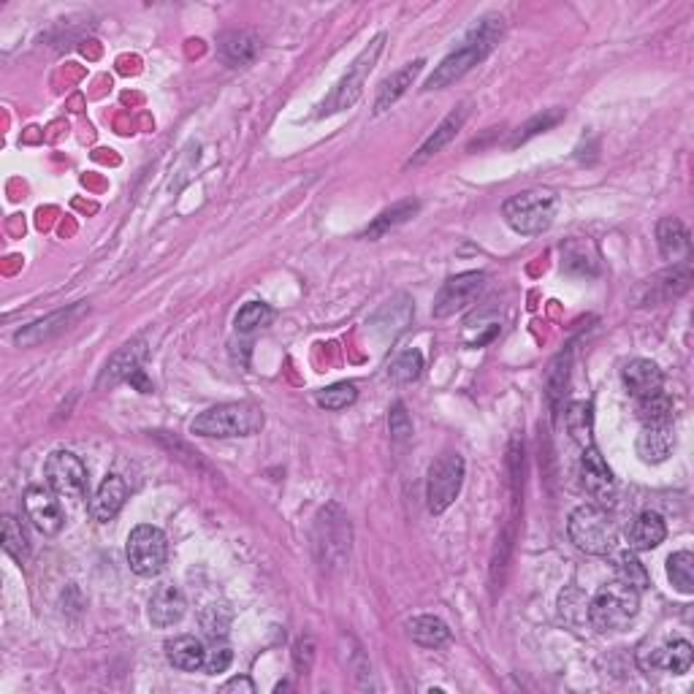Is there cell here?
<instances>
[{"label":"cell","instance_id":"1","mask_svg":"<svg viewBox=\"0 0 694 694\" xmlns=\"http://www.w3.org/2000/svg\"><path fill=\"white\" fill-rule=\"evenodd\" d=\"M502 30H505L502 17L480 19L478 25L469 30L467 38L461 41V47L453 49L451 55L445 57L440 66L434 68V74L426 79L423 90H442V87L453 85L456 79H461L469 68L478 66L480 60H486V57L494 52L499 38H502Z\"/></svg>","mask_w":694,"mask_h":694},{"label":"cell","instance_id":"2","mask_svg":"<svg viewBox=\"0 0 694 694\" xmlns=\"http://www.w3.org/2000/svg\"><path fill=\"white\" fill-rule=\"evenodd\" d=\"M640 591L621 581H610L600 586V591L591 597L586 619L600 635H613L627 627L629 621L638 616Z\"/></svg>","mask_w":694,"mask_h":694},{"label":"cell","instance_id":"3","mask_svg":"<svg viewBox=\"0 0 694 694\" xmlns=\"http://www.w3.org/2000/svg\"><path fill=\"white\" fill-rule=\"evenodd\" d=\"M263 429L261 407L250 402H228L209 407L207 413H201L196 421L190 423V432L198 437H217V440H228V437H253Z\"/></svg>","mask_w":694,"mask_h":694},{"label":"cell","instance_id":"4","mask_svg":"<svg viewBox=\"0 0 694 694\" xmlns=\"http://www.w3.org/2000/svg\"><path fill=\"white\" fill-rule=\"evenodd\" d=\"M556 209H559V198L554 190L535 188L507 198L502 204V217L516 234L537 236L554 226Z\"/></svg>","mask_w":694,"mask_h":694},{"label":"cell","instance_id":"5","mask_svg":"<svg viewBox=\"0 0 694 694\" xmlns=\"http://www.w3.org/2000/svg\"><path fill=\"white\" fill-rule=\"evenodd\" d=\"M570 543L591 556H605L616 545V524L608 516V507L581 505L575 507L567 521Z\"/></svg>","mask_w":694,"mask_h":694},{"label":"cell","instance_id":"6","mask_svg":"<svg viewBox=\"0 0 694 694\" xmlns=\"http://www.w3.org/2000/svg\"><path fill=\"white\" fill-rule=\"evenodd\" d=\"M385 41H388V36L380 33V36L372 38V41L361 49V55L353 60V66L347 68V74L342 76V79H339V85L334 87V93L326 98V104H323L320 114L345 112V109H350V106L356 104L358 98H361V93H364L366 76L372 74V68L377 66V60H380V55H383Z\"/></svg>","mask_w":694,"mask_h":694},{"label":"cell","instance_id":"7","mask_svg":"<svg viewBox=\"0 0 694 694\" xmlns=\"http://www.w3.org/2000/svg\"><path fill=\"white\" fill-rule=\"evenodd\" d=\"M464 472H467V464H464L461 453L445 451L442 456H437V461L429 467V478H426L429 513L440 516L456 502V497L461 494V486H464Z\"/></svg>","mask_w":694,"mask_h":694},{"label":"cell","instance_id":"8","mask_svg":"<svg viewBox=\"0 0 694 694\" xmlns=\"http://www.w3.org/2000/svg\"><path fill=\"white\" fill-rule=\"evenodd\" d=\"M125 554H128V564H131L133 573L141 575V578H155L169 559V540L158 526L139 524L128 535Z\"/></svg>","mask_w":694,"mask_h":694},{"label":"cell","instance_id":"9","mask_svg":"<svg viewBox=\"0 0 694 694\" xmlns=\"http://www.w3.org/2000/svg\"><path fill=\"white\" fill-rule=\"evenodd\" d=\"M44 475H47L49 488L57 497L82 499L87 491V467L79 456L71 451L49 453L47 464H44Z\"/></svg>","mask_w":694,"mask_h":694},{"label":"cell","instance_id":"10","mask_svg":"<svg viewBox=\"0 0 694 694\" xmlns=\"http://www.w3.org/2000/svg\"><path fill=\"white\" fill-rule=\"evenodd\" d=\"M486 280L488 277L483 272H464L451 277L434 299V318H451L456 312L472 307L486 288Z\"/></svg>","mask_w":694,"mask_h":694},{"label":"cell","instance_id":"11","mask_svg":"<svg viewBox=\"0 0 694 694\" xmlns=\"http://www.w3.org/2000/svg\"><path fill=\"white\" fill-rule=\"evenodd\" d=\"M581 486L594 499V505L610 507L613 499H616V478H613V472H610V467L602 459V453L594 445L583 448Z\"/></svg>","mask_w":694,"mask_h":694},{"label":"cell","instance_id":"12","mask_svg":"<svg viewBox=\"0 0 694 694\" xmlns=\"http://www.w3.org/2000/svg\"><path fill=\"white\" fill-rule=\"evenodd\" d=\"M692 285V266L689 263H673V269L657 274L640 285L635 291V301L648 307V304H665L670 299H678L681 293L689 291Z\"/></svg>","mask_w":694,"mask_h":694},{"label":"cell","instance_id":"13","mask_svg":"<svg viewBox=\"0 0 694 694\" xmlns=\"http://www.w3.org/2000/svg\"><path fill=\"white\" fill-rule=\"evenodd\" d=\"M638 662L646 673L665 670V673H673V676H684V673H689V667L694 662V648L689 640H670L665 646L640 651Z\"/></svg>","mask_w":694,"mask_h":694},{"label":"cell","instance_id":"14","mask_svg":"<svg viewBox=\"0 0 694 694\" xmlns=\"http://www.w3.org/2000/svg\"><path fill=\"white\" fill-rule=\"evenodd\" d=\"M85 310V304H76V307H68V310L52 312L47 318H41L36 320V323L25 326V329H19L17 334H14V342H17L19 347H36L41 345V342H49V339L57 337V334L71 329L76 320L82 318V312Z\"/></svg>","mask_w":694,"mask_h":694},{"label":"cell","instance_id":"15","mask_svg":"<svg viewBox=\"0 0 694 694\" xmlns=\"http://www.w3.org/2000/svg\"><path fill=\"white\" fill-rule=\"evenodd\" d=\"M22 505H25L28 521L36 526L41 535H57V532L63 529V524H66V516H63V510H60V502H57L49 491H44V488H28Z\"/></svg>","mask_w":694,"mask_h":694},{"label":"cell","instance_id":"16","mask_svg":"<svg viewBox=\"0 0 694 694\" xmlns=\"http://www.w3.org/2000/svg\"><path fill=\"white\" fill-rule=\"evenodd\" d=\"M144 358H147V347H144V342H131V345H125L120 350V353H114L112 358H109V364H106L104 375L98 377V388H112V385H120V383H133L136 377L144 372L141 366H144Z\"/></svg>","mask_w":694,"mask_h":694},{"label":"cell","instance_id":"17","mask_svg":"<svg viewBox=\"0 0 694 694\" xmlns=\"http://www.w3.org/2000/svg\"><path fill=\"white\" fill-rule=\"evenodd\" d=\"M621 380L627 385V391L635 399H643V396H651L662 391V383H665V375L654 361L648 358H632L621 369Z\"/></svg>","mask_w":694,"mask_h":694},{"label":"cell","instance_id":"18","mask_svg":"<svg viewBox=\"0 0 694 694\" xmlns=\"http://www.w3.org/2000/svg\"><path fill=\"white\" fill-rule=\"evenodd\" d=\"M638 456L646 464H659L665 461L673 448H676V429L673 423H662V426H643V432L638 434Z\"/></svg>","mask_w":694,"mask_h":694},{"label":"cell","instance_id":"19","mask_svg":"<svg viewBox=\"0 0 694 694\" xmlns=\"http://www.w3.org/2000/svg\"><path fill=\"white\" fill-rule=\"evenodd\" d=\"M467 117H469V104H461L459 109H453V112L448 114L440 125H437V131L423 141L421 150H418V155H413L410 163H413V166H421V163H426L429 158H434L442 147H448V144L456 139V133L461 131V125L467 122Z\"/></svg>","mask_w":694,"mask_h":694},{"label":"cell","instance_id":"20","mask_svg":"<svg viewBox=\"0 0 694 694\" xmlns=\"http://www.w3.org/2000/svg\"><path fill=\"white\" fill-rule=\"evenodd\" d=\"M125 499H128V483H125L120 475H114L112 472V475H106L101 488H98L93 505H90V513H93V518L98 524H109V521L122 510Z\"/></svg>","mask_w":694,"mask_h":694},{"label":"cell","instance_id":"21","mask_svg":"<svg viewBox=\"0 0 694 694\" xmlns=\"http://www.w3.org/2000/svg\"><path fill=\"white\" fill-rule=\"evenodd\" d=\"M185 608H188L185 594H182L177 586L163 583V586H158L155 594H152L150 621L155 627H171V624H177V621L185 616Z\"/></svg>","mask_w":694,"mask_h":694},{"label":"cell","instance_id":"22","mask_svg":"<svg viewBox=\"0 0 694 694\" xmlns=\"http://www.w3.org/2000/svg\"><path fill=\"white\" fill-rule=\"evenodd\" d=\"M665 537L667 526L665 521H662V516L646 510V513H640V516L632 521V526H629V551H654V548H659V545L665 543Z\"/></svg>","mask_w":694,"mask_h":694},{"label":"cell","instance_id":"23","mask_svg":"<svg viewBox=\"0 0 694 694\" xmlns=\"http://www.w3.org/2000/svg\"><path fill=\"white\" fill-rule=\"evenodd\" d=\"M657 244L662 258L670 263H684L689 258V231L678 217H662L657 226Z\"/></svg>","mask_w":694,"mask_h":694},{"label":"cell","instance_id":"24","mask_svg":"<svg viewBox=\"0 0 694 694\" xmlns=\"http://www.w3.org/2000/svg\"><path fill=\"white\" fill-rule=\"evenodd\" d=\"M423 66H426L423 60H413V63H407L404 68H399L396 74L383 79V85H380V93H377V101H375V114H383L385 109H391V106H394L396 101L410 90V87H413V82L418 79Z\"/></svg>","mask_w":694,"mask_h":694},{"label":"cell","instance_id":"25","mask_svg":"<svg viewBox=\"0 0 694 694\" xmlns=\"http://www.w3.org/2000/svg\"><path fill=\"white\" fill-rule=\"evenodd\" d=\"M166 659L182 673H196L204 667L207 651L196 635H177V638L166 640Z\"/></svg>","mask_w":694,"mask_h":694},{"label":"cell","instance_id":"26","mask_svg":"<svg viewBox=\"0 0 694 694\" xmlns=\"http://www.w3.org/2000/svg\"><path fill=\"white\" fill-rule=\"evenodd\" d=\"M407 632L423 648H440L451 640V629L437 616H415L407 621Z\"/></svg>","mask_w":694,"mask_h":694},{"label":"cell","instance_id":"27","mask_svg":"<svg viewBox=\"0 0 694 694\" xmlns=\"http://www.w3.org/2000/svg\"><path fill=\"white\" fill-rule=\"evenodd\" d=\"M220 52L231 66H247L258 55V38L247 30H231L220 38Z\"/></svg>","mask_w":694,"mask_h":694},{"label":"cell","instance_id":"28","mask_svg":"<svg viewBox=\"0 0 694 694\" xmlns=\"http://www.w3.org/2000/svg\"><path fill=\"white\" fill-rule=\"evenodd\" d=\"M418 201H413V198H407V201H399V204H394L391 209H385L383 215L375 217V223L366 228L364 231V239H380V236H385L388 231H394V228L404 226L410 217L418 212Z\"/></svg>","mask_w":694,"mask_h":694},{"label":"cell","instance_id":"29","mask_svg":"<svg viewBox=\"0 0 694 694\" xmlns=\"http://www.w3.org/2000/svg\"><path fill=\"white\" fill-rule=\"evenodd\" d=\"M638 418L643 426H662V423H673V399L665 391L643 396L638 399Z\"/></svg>","mask_w":694,"mask_h":694},{"label":"cell","instance_id":"30","mask_svg":"<svg viewBox=\"0 0 694 694\" xmlns=\"http://www.w3.org/2000/svg\"><path fill=\"white\" fill-rule=\"evenodd\" d=\"M564 423H567V432L573 434V440L581 445V448H589L591 445V426H594V415H591L589 402H573L564 413Z\"/></svg>","mask_w":694,"mask_h":694},{"label":"cell","instance_id":"31","mask_svg":"<svg viewBox=\"0 0 694 694\" xmlns=\"http://www.w3.org/2000/svg\"><path fill=\"white\" fill-rule=\"evenodd\" d=\"M667 578L681 594H694V556L689 551H676L667 559Z\"/></svg>","mask_w":694,"mask_h":694},{"label":"cell","instance_id":"32","mask_svg":"<svg viewBox=\"0 0 694 694\" xmlns=\"http://www.w3.org/2000/svg\"><path fill=\"white\" fill-rule=\"evenodd\" d=\"M272 318H274V312L269 304H263V301H250V304H244L242 310L236 312L234 326L239 334H253V331L269 326Z\"/></svg>","mask_w":694,"mask_h":694},{"label":"cell","instance_id":"33","mask_svg":"<svg viewBox=\"0 0 694 694\" xmlns=\"http://www.w3.org/2000/svg\"><path fill=\"white\" fill-rule=\"evenodd\" d=\"M616 581L627 583V586H632V589H648V570L640 564V559L635 554H629V551H624V554L616 556Z\"/></svg>","mask_w":694,"mask_h":694},{"label":"cell","instance_id":"34","mask_svg":"<svg viewBox=\"0 0 694 694\" xmlns=\"http://www.w3.org/2000/svg\"><path fill=\"white\" fill-rule=\"evenodd\" d=\"M564 120V109H551V112H543V114H535L532 120L524 122L521 128H518L516 133H513V139H510V147H518V144H524V141L535 139V136H540V133L551 131L556 122Z\"/></svg>","mask_w":694,"mask_h":694},{"label":"cell","instance_id":"35","mask_svg":"<svg viewBox=\"0 0 694 694\" xmlns=\"http://www.w3.org/2000/svg\"><path fill=\"white\" fill-rule=\"evenodd\" d=\"M356 399H358V391L353 383H334L315 394V402H318L323 410H331V413L347 410V407L356 402Z\"/></svg>","mask_w":694,"mask_h":694},{"label":"cell","instance_id":"36","mask_svg":"<svg viewBox=\"0 0 694 694\" xmlns=\"http://www.w3.org/2000/svg\"><path fill=\"white\" fill-rule=\"evenodd\" d=\"M567 380H570V350L556 358L554 366H551V372H548V402H551L554 415L559 413V407H562V396H564V388H567Z\"/></svg>","mask_w":694,"mask_h":694},{"label":"cell","instance_id":"37","mask_svg":"<svg viewBox=\"0 0 694 694\" xmlns=\"http://www.w3.org/2000/svg\"><path fill=\"white\" fill-rule=\"evenodd\" d=\"M3 548L17 562H25L30 554L28 535H25V529H22V524L14 516L3 518Z\"/></svg>","mask_w":694,"mask_h":694},{"label":"cell","instance_id":"38","mask_svg":"<svg viewBox=\"0 0 694 694\" xmlns=\"http://www.w3.org/2000/svg\"><path fill=\"white\" fill-rule=\"evenodd\" d=\"M423 372V356L418 350H404L388 364V375L394 383H413Z\"/></svg>","mask_w":694,"mask_h":694},{"label":"cell","instance_id":"39","mask_svg":"<svg viewBox=\"0 0 694 694\" xmlns=\"http://www.w3.org/2000/svg\"><path fill=\"white\" fill-rule=\"evenodd\" d=\"M586 250H589V244L586 242H567L564 244L562 247L564 269H567V272H578V274L597 272V261H589V258H586Z\"/></svg>","mask_w":694,"mask_h":694},{"label":"cell","instance_id":"40","mask_svg":"<svg viewBox=\"0 0 694 694\" xmlns=\"http://www.w3.org/2000/svg\"><path fill=\"white\" fill-rule=\"evenodd\" d=\"M201 627L209 638H226L228 627H231V610L226 605H209L201 616Z\"/></svg>","mask_w":694,"mask_h":694},{"label":"cell","instance_id":"41","mask_svg":"<svg viewBox=\"0 0 694 694\" xmlns=\"http://www.w3.org/2000/svg\"><path fill=\"white\" fill-rule=\"evenodd\" d=\"M388 429H391V437L394 440H410L413 437V418L407 413V407L402 402H396L391 407V415H388Z\"/></svg>","mask_w":694,"mask_h":694},{"label":"cell","instance_id":"42","mask_svg":"<svg viewBox=\"0 0 694 694\" xmlns=\"http://www.w3.org/2000/svg\"><path fill=\"white\" fill-rule=\"evenodd\" d=\"M231 659H234V651L226 646L220 648H212L207 654V659H204V670H207L209 676H217V673H226L228 665H231Z\"/></svg>","mask_w":694,"mask_h":694},{"label":"cell","instance_id":"43","mask_svg":"<svg viewBox=\"0 0 694 694\" xmlns=\"http://www.w3.org/2000/svg\"><path fill=\"white\" fill-rule=\"evenodd\" d=\"M223 692H247V694H255V686L250 678H234V681H228V684H223Z\"/></svg>","mask_w":694,"mask_h":694}]
</instances>
